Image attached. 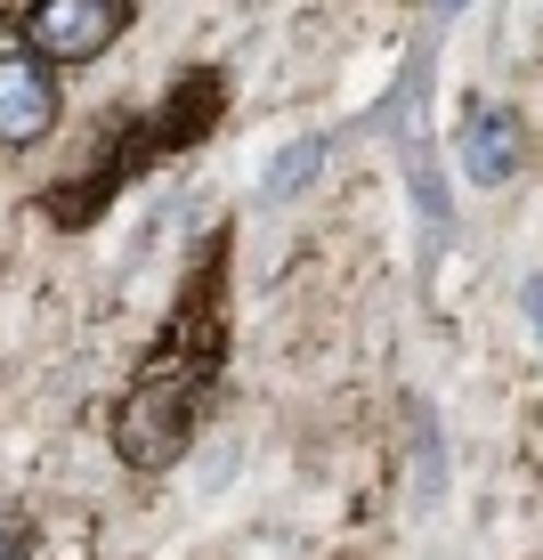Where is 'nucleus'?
Instances as JSON below:
<instances>
[{"instance_id": "3", "label": "nucleus", "mask_w": 543, "mask_h": 560, "mask_svg": "<svg viewBox=\"0 0 543 560\" xmlns=\"http://www.w3.org/2000/svg\"><path fill=\"white\" fill-rule=\"evenodd\" d=\"M139 25V0H16V49L42 66H98Z\"/></svg>"}, {"instance_id": "2", "label": "nucleus", "mask_w": 543, "mask_h": 560, "mask_svg": "<svg viewBox=\"0 0 543 560\" xmlns=\"http://www.w3.org/2000/svg\"><path fill=\"white\" fill-rule=\"evenodd\" d=\"M220 106H227V82H220V66H196V73H179L170 82V98L163 106H146V114H114L106 130V147L90 154L82 171H66V179L42 196V211L57 228H90L98 211L114 203V187H130L146 163H163V154H187L203 139V130H220Z\"/></svg>"}, {"instance_id": "9", "label": "nucleus", "mask_w": 543, "mask_h": 560, "mask_svg": "<svg viewBox=\"0 0 543 560\" xmlns=\"http://www.w3.org/2000/svg\"><path fill=\"white\" fill-rule=\"evenodd\" d=\"M519 301H528V325H535V341H543V277H528V293H519Z\"/></svg>"}, {"instance_id": "1", "label": "nucleus", "mask_w": 543, "mask_h": 560, "mask_svg": "<svg viewBox=\"0 0 543 560\" xmlns=\"http://www.w3.org/2000/svg\"><path fill=\"white\" fill-rule=\"evenodd\" d=\"M227 253H236L227 228L196 244L179 293H170L163 334L130 365V390L114 398L106 439L130 471H170V463L196 447L211 398H220V374H227Z\"/></svg>"}, {"instance_id": "8", "label": "nucleus", "mask_w": 543, "mask_h": 560, "mask_svg": "<svg viewBox=\"0 0 543 560\" xmlns=\"http://www.w3.org/2000/svg\"><path fill=\"white\" fill-rule=\"evenodd\" d=\"M0 560H33V528L16 512H0Z\"/></svg>"}, {"instance_id": "4", "label": "nucleus", "mask_w": 543, "mask_h": 560, "mask_svg": "<svg viewBox=\"0 0 543 560\" xmlns=\"http://www.w3.org/2000/svg\"><path fill=\"white\" fill-rule=\"evenodd\" d=\"M57 114H66L57 66H42V57H25V49H0V154L42 147L57 130Z\"/></svg>"}, {"instance_id": "7", "label": "nucleus", "mask_w": 543, "mask_h": 560, "mask_svg": "<svg viewBox=\"0 0 543 560\" xmlns=\"http://www.w3.org/2000/svg\"><path fill=\"white\" fill-rule=\"evenodd\" d=\"M438 488H446V463H438V422L422 415V504H438Z\"/></svg>"}, {"instance_id": "5", "label": "nucleus", "mask_w": 543, "mask_h": 560, "mask_svg": "<svg viewBox=\"0 0 543 560\" xmlns=\"http://www.w3.org/2000/svg\"><path fill=\"white\" fill-rule=\"evenodd\" d=\"M519 163H528L519 114H511V106H471V122H462V171H471V187L519 179Z\"/></svg>"}, {"instance_id": "6", "label": "nucleus", "mask_w": 543, "mask_h": 560, "mask_svg": "<svg viewBox=\"0 0 543 560\" xmlns=\"http://www.w3.org/2000/svg\"><path fill=\"white\" fill-rule=\"evenodd\" d=\"M324 154H333V130H308V139L276 147V163L260 171V196H268V203H293V196H308V187H317V171H324Z\"/></svg>"}, {"instance_id": "10", "label": "nucleus", "mask_w": 543, "mask_h": 560, "mask_svg": "<svg viewBox=\"0 0 543 560\" xmlns=\"http://www.w3.org/2000/svg\"><path fill=\"white\" fill-rule=\"evenodd\" d=\"M430 9H438V16H455V9H462V0H430Z\"/></svg>"}]
</instances>
